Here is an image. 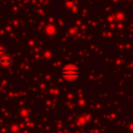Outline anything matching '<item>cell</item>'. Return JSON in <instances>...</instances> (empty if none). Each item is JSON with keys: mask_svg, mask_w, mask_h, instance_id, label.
Segmentation results:
<instances>
[{"mask_svg": "<svg viewBox=\"0 0 133 133\" xmlns=\"http://www.w3.org/2000/svg\"><path fill=\"white\" fill-rule=\"evenodd\" d=\"M12 64V58L11 56L9 55H6V54H3V55H0V65L3 66V68H8Z\"/></svg>", "mask_w": 133, "mask_h": 133, "instance_id": "cell-2", "label": "cell"}, {"mask_svg": "<svg viewBox=\"0 0 133 133\" xmlns=\"http://www.w3.org/2000/svg\"><path fill=\"white\" fill-rule=\"evenodd\" d=\"M5 51H6V48L3 45H0V55L5 54Z\"/></svg>", "mask_w": 133, "mask_h": 133, "instance_id": "cell-3", "label": "cell"}, {"mask_svg": "<svg viewBox=\"0 0 133 133\" xmlns=\"http://www.w3.org/2000/svg\"><path fill=\"white\" fill-rule=\"evenodd\" d=\"M61 75H62V77L65 80H68V81H74L79 76V70L74 64H68V65H64L62 68Z\"/></svg>", "mask_w": 133, "mask_h": 133, "instance_id": "cell-1", "label": "cell"}]
</instances>
